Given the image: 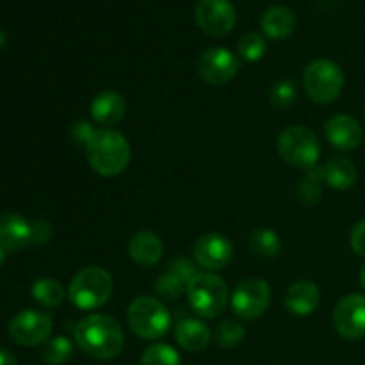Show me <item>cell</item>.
I'll list each match as a JSON object with an SVG mask.
<instances>
[{
  "instance_id": "1",
  "label": "cell",
  "mask_w": 365,
  "mask_h": 365,
  "mask_svg": "<svg viewBox=\"0 0 365 365\" xmlns=\"http://www.w3.org/2000/svg\"><path fill=\"white\" fill-rule=\"evenodd\" d=\"M73 339L86 355L98 360L116 359L125 346L123 328L106 314H89L73 324Z\"/></svg>"
},
{
  "instance_id": "2",
  "label": "cell",
  "mask_w": 365,
  "mask_h": 365,
  "mask_svg": "<svg viewBox=\"0 0 365 365\" xmlns=\"http://www.w3.org/2000/svg\"><path fill=\"white\" fill-rule=\"evenodd\" d=\"M132 150L127 138L114 128H96L86 143V157L93 171L102 177H118L127 170Z\"/></svg>"
},
{
  "instance_id": "3",
  "label": "cell",
  "mask_w": 365,
  "mask_h": 365,
  "mask_svg": "<svg viewBox=\"0 0 365 365\" xmlns=\"http://www.w3.org/2000/svg\"><path fill=\"white\" fill-rule=\"evenodd\" d=\"M114 284L109 271L98 266H89L78 271L68 289V298L81 310H98L113 296Z\"/></svg>"
},
{
  "instance_id": "4",
  "label": "cell",
  "mask_w": 365,
  "mask_h": 365,
  "mask_svg": "<svg viewBox=\"0 0 365 365\" xmlns=\"http://www.w3.org/2000/svg\"><path fill=\"white\" fill-rule=\"evenodd\" d=\"M278 155L291 168L310 171L317 166L321 157V143L316 132L303 125H292L280 132L277 141Z\"/></svg>"
},
{
  "instance_id": "5",
  "label": "cell",
  "mask_w": 365,
  "mask_h": 365,
  "mask_svg": "<svg viewBox=\"0 0 365 365\" xmlns=\"http://www.w3.org/2000/svg\"><path fill=\"white\" fill-rule=\"evenodd\" d=\"M187 299L191 309L203 319L221 316L228 305V287L221 277L210 271L196 273L187 284Z\"/></svg>"
},
{
  "instance_id": "6",
  "label": "cell",
  "mask_w": 365,
  "mask_h": 365,
  "mask_svg": "<svg viewBox=\"0 0 365 365\" xmlns=\"http://www.w3.org/2000/svg\"><path fill=\"white\" fill-rule=\"evenodd\" d=\"M127 321L134 335L143 341H157L170 331V310L153 296H139L130 303Z\"/></svg>"
},
{
  "instance_id": "7",
  "label": "cell",
  "mask_w": 365,
  "mask_h": 365,
  "mask_svg": "<svg viewBox=\"0 0 365 365\" xmlns=\"http://www.w3.org/2000/svg\"><path fill=\"white\" fill-rule=\"evenodd\" d=\"M305 91L312 102L328 106L341 96L344 89V73L337 63L330 59H316L303 71Z\"/></svg>"
},
{
  "instance_id": "8",
  "label": "cell",
  "mask_w": 365,
  "mask_h": 365,
  "mask_svg": "<svg viewBox=\"0 0 365 365\" xmlns=\"http://www.w3.org/2000/svg\"><path fill=\"white\" fill-rule=\"evenodd\" d=\"M271 303L269 284L262 278H246L235 287L232 309L235 316L245 321H255L266 314Z\"/></svg>"
},
{
  "instance_id": "9",
  "label": "cell",
  "mask_w": 365,
  "mask_h": 365,
  "mask_svg": "<svg viewBox=\"0 0 365 365\" xmlns=\"http://www.w3.org/2000/svg\"><path fill=\"white\" fill-rule=\"evenodd\" d=\"M52 316L39 310H21L9 323L11 339L25 348L45 344L52 337Z\"/></svg>"
},
{
  "instance_id": "10",
  "label": "cell",
  "mask_w": 365,
  "mask_h": 365,
  "mask_svg": "<svg viewBox=\"0 0 365 365\" xmlns=\"http://www.w3.org/2000/svg\"><path fill=\"white\" fill-rule=\"evenodd\" d=\"M195 20L205 34L221 38L227 36L237 21V11L230 0H198Z\"/></svg>"
},
{
  "instance_id": "11",
  "label": "cell",
  "mask_w": 365,
  "mask_h": 365,
  "mask_svg": "<svg viewBox=\"0 0 365 365\" xmlns=\"http://www.w3.org/2000/svg\"><path fill=\"white\" fill-rule=\"evenodd\" d=\"M200 78L210 86H225L237 75L239 57L223 46L205 50L196 63Z\"/></svg>"
},
{
  "instance_id": "12",
  "label": "cell",
  "mask_w": 365,
  "mask_h": 365,
  "mask_svg": "<svg viewBox=\"0 0 365 365\" xmlns=\"http://www.w3.org/2000/svg\"><path fill=\"white\" fill-rule=\"evenodd\" d=\"M334 328L342 339L360 341L365 337V296L348 294L334 310Z\"/></svg>"
},
{
  "instance_id": "13",
  "label": "cell",
  "mask_w": 365,
  "mask_h": 365,
  "mask_svg": "<svg viewBox=\"0 0 365 365\" xmlns=\"http://www.w3.org/2000/svg\"><path fill=\"white\" fill-rule=\"evenodd\" d=\"M232 257L234 246L225 235L205 234L195 245V260L200 267L210 273L225 269L232 262Z\"/></svg>"
},
{
  "instance_id": "14",
  "label": "cell",
  "mask_w": 365,
  "mask_h": 365,
  "mask_svg": "<svg viewBox=\"0 0 365 365\" xmlns=\"http://www.w3.org/2000/svg\"><path fill=\"white\" fill-rule=\"evenodd\" d=\"M324 134L331 146L342 152H351L359 148L364 141V128L353 116L337 114L324 123Z\"/></svg>"
},
{
  "instance_id": "15",
  "label": "cell",
  "mask_w": 365,
  "mask_h": 365,
  "mask_svg": "<svg viewBox=\"0 0 365 365\" xmlns=\"http://www.w3.org/2000/svg\"><path fill=\"white\" fill-rule=\"evenodd\" d=\"M127 114V100L118 91H102L91 102V118L103 128L114 127Z\"/></svg>"
},
{
  "instance_id": "16",
  "label": "cell",
  "mask_w": 365,
  "mask_h": 365,
  "mask_svg": "<svg viewBox=\"0 0 365 365\" xmlns=\"http://www.w3.org/2000/svg\"><path fill=\"white\" fill-rule=\"evenodd\" d=\"M319 289L310 280H298L285 292V307L292 316H310L319 307Z\"/></svg>"
},
{
  "instance_id": "17",
  "label": "cell",
  "mask_w": 365,
  "mask_h": 365,
  "mask_svg": "<svg viewBox=\"0 0 365 365\" xmlns=\"http://www.w3.org/2000/svg\"><path fill=\"white\" fill-rule=\"evenodd\" d=\"M31 245V223L18 214L0 216V246L6 252H21Z\"/></svg>"
},
{
  "instance_id": "18",
  "label": "cell",
  "mask_w": 365,
  "mask_h": 365,
  "mask_svg": "<svg viewBox=\"0 0 365 365\" xmlns=\"http://www.w3.org/2000/svg\"><path fill=\"white\" fill-rule=\"evenodd\" d=\"M164 245L160 237L153 232L141 230L128 242V255L138 266L152 267L163 259Z\"/></svg>"
},
{
  "instance_id": "19",
  "label": "cell",
  "mask_w": 365,
  "mask_h": 365,
  "mask_svg": "<svg viewBox=\"0 0 365 365\" xmlns=\"http://www.w3.org/2000/svg\"><path fill=\"white\" fill-rule=\"evenodd\" d=\"M296 14L285 6H271L260 18V29L271 39H285L294 32Z\"/></svg>"
},
{
  "instance_id": "20",
  "label": "cell",
  "mask_w": 365,
  "mask_h": 365,
  "mask_svg": "<svg viewBox=\"0 0 365 365\" xmlns=\"http://www.w3.org/2000/svg\"><path fill=\"white\" fill-rule=\"evenodd\" d=\"M175 339H177L178 346L184 348L189 353H200L210 344L212 339V331L207 327L203 321L200 319H184L177 324L175 330Z\"/></svg>"
},
{
  "instance_id": "21",
  "label": "cell",
  "mask_w": 365,
  "mask_h": 365,
  "mask_svg": "<svg viewBox=\"0 0 365 365\" xmlns=\"http://www.w3.org/2000/svg\"><path fill=\"white\" fill-rule=\"evenodd\" d=\"M321 168H323L324 184L330 185L331 189H339V191L351 189L359 178L355 164L342 155L330 157Z\"/></svg>"
},
{
  "instance_id": "22",
  "label": "cell",
  "mask_w": 365,
  "mask_h": 365,
  "mask_svg": "<svg viewBox=\"0 0 365 365\" xmlns=\"http://www.w3.org/2000/svg\"><path fill=\"white\" fill-rule=\"evenodd\" d=\"M248 245L252 253L260 259H274L282 250V241L278 234L271 228H257L250 234Z\"/></svg>"
},
{
  "instance_id": "23",
  "label": "cell",
  "mask_w": 365,
  "mask_h": 365,
  "mask_svg": "<svg viewBox=\"0 0 365 365\" xmlns=\"http://www.w3.org/2000/svg\"><path fill=\"white\" fill-rule=\"evenodd\" d=\"M31 292L36 302L45 307H50V309L59 307L64 302V298H66L63 285L56 278H39V280L34 282Z\"/></svg>"
},
{
  "instance_id": "24",
  "label": "cell",
  "mask_w": 365,
  "mask_h": 365,
  "mask_svg": "<svg viewBox=\"0 0 365 365\" xmlns=\"http://www.w3.org/2000/svg\"><path fill=\"white\" fill-rule=\"evenodd\" d=\"M323 168L316 166L303 177V180L296 187V192H298L299 200L303 203H307V205H316L323 198Z\"/></svg>"
},
{
  "instance_id": "25",
  "label": "cell",
  "mask_w": 365,
  "mask_h": 365,
  "mask_svg": "<svg viewBox=\"0 0 365 365\" xmlns=\"http://www.w3.org/2000/svg\"><path fill=\"white\" fill-rule=\"evenodd\" d=\"M73 355V344L70 339L57 335V337H50L48 341L43 344L41 359L43 362L48 365H63Z\"/></svg>"
},
{
  "instance_id": "26",
  "label": "cell",
  "mask_w": 365,
  "mask_h": 365,
  "mask_svg": "<svg viewBox=\"0 0 365 365\" xmlns=\"http://www.w3.org/2000/svg\"><path fill=\"white\" fill-rule=\"evenodd\" d=\"M246 337V328L242 327L239 321H223L216 327L214 330V341L220 348L223 349H232V348H237Z\"/></svg>"
},
{
  "instance_id": "27",
  "label": "cell",
  "mask_w": 365,
  "mask_h": 365,
  "mask_svg": "<svg viewBox=\"0 0 365 365\" xmlns=\"http://www.w3.org/2000/svg\"><path fill=\"white\" fill-rule=\"evenodd\" d=\"M139 365H180V355L170 344L157 342L145 349Z\"/></svg>"
},
{
  "instance_id": "28",
  "label": "cell",
  "mask_w": 365,
  "mask_h": 365,
  "mask_svg": "<svg viewBox=\"0 0 365 365\" xmlns=\"http://www.w3.org/2000/svg\"><path fill=\"white\" fill-rule=\"evenodd\" d=\"M237 52L241 56V59L248 61V63H255L260 61L267 52V43L257 32H246L241 36L237 43Z\"/></svg>"
},
{
  "instance_id": "29",
  "label": "cell",
  "mask_w": 365,
  "mask_h": 365,
  "mask_svg": "<svg viewBox=\"0 0 365 365\" xmlns=\"http://www.w3.org/2000/svg\"><path fill=\"white\" fill-rule=\"evenodd\" d=\"M298 96V88L292 78H280L269 88V102L277 109H287L296 102Z\"/></svg>"
},
{
  "instance_id": "30",
  "label": "cell",
  "mask_w": 365,
  "mask_h": 365,
  "mask_svg": "<svg viewBox=\"0 0 365 365\" xmlns=\"http://www.w3.org/2000/svg\"><path fill=\"white\" fill-rule=\"evenodd\" d=\"M155 291L159 292V296L166 299H177L178 296L184 292V289H187V282L184 278L178 277L177 273H173L171 269H168V273L160 274L157 278V282L153 284Z\"/></svg>"
},
{
  "instance_id": "31",
  "label": "cell",
  "mask_w": 365,
  "mask_h": 365,
  "mask_svg": "<svg viewBox=\"0 0 365 365\" xmlns=\"http://www.w3.org/2000/svg\"><path fill=\"white\" fill-rule=\"evenodd\" d=\"M53 228L48 221L34 220L31 223V242L32 245H46L52 239Z\"/></svg>"
},
{
  "instance_id": "32",
  "label": "cell",
  "mask_w": 365,
  "mask_h": 365,
  "mask_svg": "<svg viewBox=\"0 0 365 365\" xmlns=\"http://www.w3.org/2000/svg\"><path fill=\"white\" fill-rule=\"evenodd\" d=\"M349 245H351L353 252L356 255L364 257L365 259V220L359 221V223L353 227L351 235H349Z\"/></svg>"
},
{
  "instance_id": "33",
  "label": "cell",
  "mask_w": 365,
  "mask_h": 365,
  "mask_svg": "<svg viewBox=\"0 0 365 365\" xmlns=\"http://www.w3.org/2000/svg\"><path fill=\"white\" fill-rule=\"evenodd\" d=\"M96 128H93L91 123H86V121H81V123H77L73 127V130H71V135L75 138V141L77 143H82V145L86 146V143L89 141V138L93 135V132H95Z\"/></svg>"
},
{
  "instance_id": "34",
  "label": "cell",
  "mask_w": 365,
  "mask_h": 365,
  "mask_svg": "<svg viewBox=\"0 0 365 365\" xmlns=\"http://www.w3.org/2000/svg\"><path fill=\"white\" fill-rule=\"evenodd\" d=\"M0 365H16V359L7 349H0Z\"/></svg>"
},
{
  "instance_id": "35",
  "label": "cell",
  "mask_w": 365,
  "mask_h": 365,
  "mask_svg": "<svg viewBox=\"0 0 365 365\" xmlns=\"http://www.w3.org/2000/svg\"><path fill=\"white\" fill-rule=\"evenodd\" d=\"M4 262H6V250H4L2 246H0V267H2Z\"/></svg>"
},
{
  "instance_id": "36",
  "label": "cell",
  "mask_w": 365,
  "mask_h": 365,
  "mask_svg": "<svg viewBox=\"0 0 365 365\" xmlns=\"http://www.w3.org/2000/svg\"><path fill=\"white\" fill-rule=\"evenodd\" d=\"M4 45H6V34H4V31L0 29V48H2Z\"/></svg>"
},
{
  "instance_id": "37",
  "label": "cell",
  "mask_w": 365,
  "mask_h": 365,
  "mask_svg": "<svg viewBox=\"0 0 365 365\" xmlns=\"http://www.w3.org/2000/svg\"><path fill=\"white\" fill-rule=\"evenodd\" d=\"M360 282H362V285L365 289V266L362 267V271H360Z\"/></svg>"
}]
</instances>
